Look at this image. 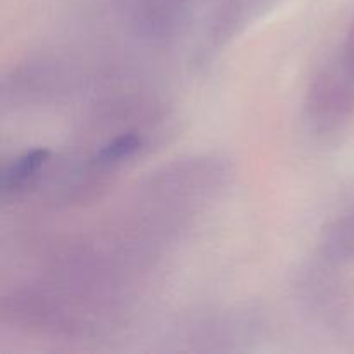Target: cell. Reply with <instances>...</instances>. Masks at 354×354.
<instances>
[{
	"label": "cell",
	"mask_w": 354,
	"mask_h": 354,
	"mask_svg": "<svg viewBox=\"0 0 354 354\" xmlns=\"http://www.w3.org/2000/svg\"><path fill=\"white\" fill-rule=\"evenodd\" d=\"M354 113V75L341 57L317 73L306 95V118L320 133L341 128Z\"/></svg>",
	"instance_id": "1"
},
{
	"label": "cell",
	"mask_w": 354,
	"mask_h": 354,
	"mask_svg": "<svg viewBox=\"0 0 354 354\" xmlns=\"http://www.w3.org/2000/svg\"><path fill=\"white\" fill-rule=\"evenodd\" d=\"M50 162V152L47 149H31L14 159L6 168L2 176V196L17 197L26 192L44 173Z\"/></svg>",
	"instance_id": "2"
},
{
	"label": "cell",
	"mask_w": 354,
	"mask_h": 354,
	"mask_svg": "<svg viewBox=\"0 0 354 354\" xmlns=\"http://www.w3.org/2000/svg\"><path fill=\"white\" fill-rule=\"evenodd\" d=\"M322 249L330 261L354 259V207L332 223L322 242Z\"/></svg>",
	"instance_id": "3"
},
{
	"label": "cell",
	"mask_w": 354,
	"mask_h": 354,
	"mask_svg": "<svg viewBox=\"0 0 354 354\" xmlns=\"http://www.w3.org/2000/svg\"><path fill=\"white\" fill-rule=\"evenodd\" d=\"M341 61L344 62L346 68H348L354 75V23L351 30L348 31V37H346L344 48H342V54H341Z\"/></svg>",
	"instance_id": "4"
}]
</instances>
